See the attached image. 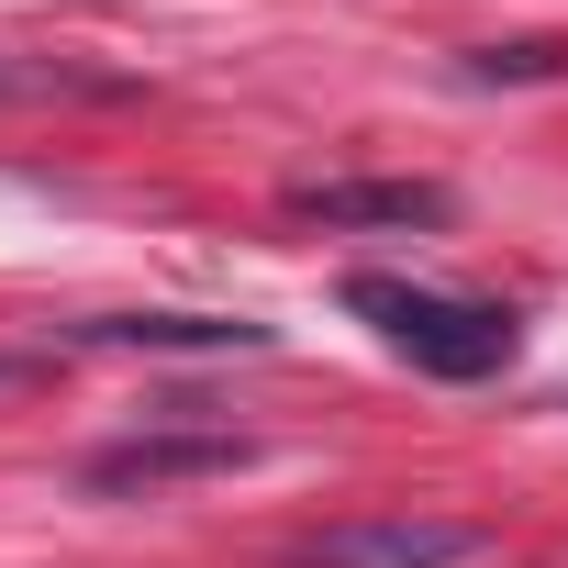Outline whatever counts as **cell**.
I'll return each mask as SVG.
<instances>
[{
  "label": "cell",
  "instance_id": "cell-1",
  "mask_svg": "<svg viewBox=\"0 0 568 568\" xmlns=\"http://www.w3.org/2000/svg\"><path fill=\"white\" fill-rule=\"evenodd\" d=\"M346 313H368V324H379V346H390V357H413L424 379H490V368H513V346H524V324H513L501 302H457V291L379 278V267H357V278H346Z\"/></svg>",
  "mask_w": 568,
  "mask_h": 568
},
{
  "label": "cell",
  "instance_id": "cell-4",
  "mask_svg": "<svg viewBox=\"0 0 568 568\" xmlns=\"http://www.w3.org/2000/svg\"><path fill=\"white\" fill-rule=\"evenodd\" d=\"M291 212L324 223V234H368V223L424 234V223H446V190H435V179H302Z\"/></svg>",
  "mask_w": 568,
  "mask_h": 568
},
{
  "label": "cell",
  "instance_id": "cell-5",
  "mask_svg": "<svg viewBox=\"0 0 568 568\" xmlns=\"http://www.w3.org/2000/svg\"><path fill=\"white\" fill-rule=\"evenodd\" d=\"M79 346H134V357H267V324L245 313H101Z\"/></svg>",
  "mask_w": 568,
  "mask_h": 568
},
{
  "label": "cell",
  "instance_id": "cell-6",
  "mask_svg": "<svg viewBox=\"0 0 568 568\" xmlns=\"http://www.w3.org/2000/svg\"><path fill=\"white\" fill-rule=\"evenodd\" d=\"M546 68H557L546 45H501V57H479V79H546Z\"/></svg>",
  "mask_w": 568,
  "mask_h": 568
},
{
  "label": "cell",
  "instance_id": "cell-3",
  "mask_svg": "<svg viewBox=\"0 0 568 568\" xmlns=\"http://www.w3.org/2000/svg\"><path fill=\"white\" fill-rule=\"evenodd\" d=\"M234 468H256L245 424H145L90 457V490H190V479H234Z\"/></svg>",
  "mask_w": 568,
  "mask_h": 568
},
{
  "label": "cell",
  "instance_id": "cell-2",
  "mask_svg": "<svg viewBox=\"0 0 568 568\" xmlns=\"http://www.w3.org/2000/svg\"><path fill=\"white\" fill-rule=\"evenodd\" d=\"M490 535L457 524V513H357V524H324L291 546V568H468Z\"/></svg>",
  "mask_w": 568,
  "mask_h": 568
},
{
  "label": "cell",
  "instance_id": "cell-7",
  "mask_svg": "<svg viewBox=\"0 0 568 568\" xmlns=\"http://www.w3.org/2000/svg\"><path fill=\"white\" fill-rule=\"evenodd\" d=\"M0 379H12V357H0Z\"/></svg>",
  "mask_w": 568,
  "mask_h": 568
}]
</instances>
